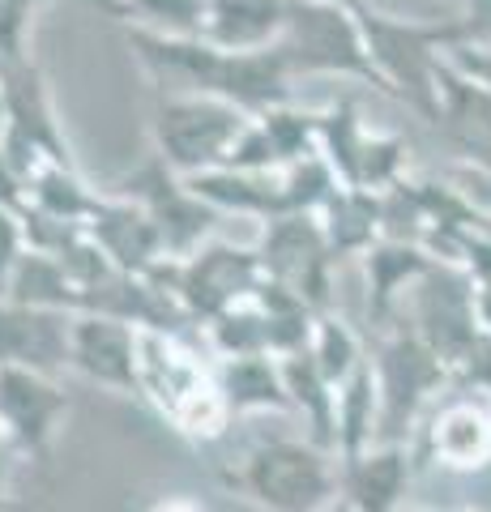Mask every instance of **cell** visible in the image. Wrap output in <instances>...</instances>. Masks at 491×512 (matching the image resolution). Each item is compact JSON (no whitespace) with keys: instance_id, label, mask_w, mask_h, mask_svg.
<instances>
[{"instance_id":"obj_20","label":"cell","mask_w":491,"mask_h":512,"mask_svg":"<svg viewBox=\"0 0 491 512\" xmlns=\"http://www.w3.org/2000/svg\"><path fill=\"white\" fill-rule=\"evenodd\" d=\"M419 470L415 444H372L368 453L342 461L338 495L355 512H402Z\"/></svg>"},{"instance_id":"obj_41","label":"cell","mask_w":491,"mask_h":512,"mask_svg":"<svg viewBox=\"0 0 491 512\" xmlns=\"http://www.w3.org/2000/svg\"><path fill=\"white\" fill-rule=\"evenodd\" d=\"M402 512H440V508H432V504H419V500H406V504H402Z\"/></svg>"},{"instance_id":"obj_2","label":"cell","mask_w":491,"mask_h":512,"mask_svg":"<svg viewBox=\"0 0 491 512\" xmlns=\"http://www.w3.org/2000/svg\"><path fill=\"white\" fill-rule=\"evenodd\" d=\"M137 397L188 444H214L235 423L218 389V363L188 333L137 329Z\"/></svg>"},{"instance_id":"obj_6","label":"cell","mask_w":491,"mask_h":512,"mask_svg":"<svg viewBox=\"0 0 491 512\" xmlns=\"http://www.w3.org/2000/svg\"><path fill=\"white\" fill-rule=\"evenodd\" d=\"M368 359L380 393L376 444H410L423 423V410L449 389V363L402 320L376 333Z\"/></svg>"},{"instance_id":"obj_21","label":"cell","mask_w":491,"mask_h":512,"mask_svg":"<svg viewBox=\"0 0 491 512\" xmlns=\"http://www.w3.org/2000/svg\"><path fill=\"white\" fill-rule=\"evenodd\" d=\"M440 256L419 244V239H376V244L359 256L363 265V282H368V325L380 333L398 320L402 303L410 295L427 269H432Z\"/></svg>"},{"instance_id":"obj_31","label":"cell","mask_w":491,"mask_h":512,"mask_svg":"<svg viewBox=\"0 0 491 512\" xmlns=\"http://www.w3.org/2000/svg\"><path fill=\"white\" fill-rule=\"evenodd\" d=\"M133 30L167 39H205L210 26V0H124V13Z\"/></svg>"},{"instance_id":"obj_15","label":"cell","mask_w":491,"mask_h":512,"mask_svg":"<svg viewBox=\"0 0 491 512\" xmlns=\"http://www.w3.org/2000/svg\"><path fill=\"white\" fill-rule=\"evenodd\" d=\"M419 466H440L449 474H474L491 466V402L449 397L415 431Z\"/></svg>"},{"instance_id":"obj_32","label":"cell","mask_w":491,"mask_h":512,"mask_svg":"<svg viewBox=\"0 0 491 512\" xmlns=\"http://www.w3.org/2000/svg\"><path fill=\"white\" fill-rule=\"evenodd\" d=\"M406 158H410L406 137H398V133H376V128H372L368 141H363V154H359L355 188L389 192L393 184L406 180Z\"/></svg>"},{"instance_id":"obj_8","label":"cell","mask_w":491,"mask_h":512,"mask_svg":"<svg viewBox=\"0 0 491 512\" xmlns=\"http://www.w3.org/2000/svg\"><path fill=\"white\" fill-rule=\"evenodd\" d=\"M248 111L235 103L210 99V94H184V90H158L150 111L154 154L184 180L205 171H218L231 163L235 141L248 128Z\"/></svg>"},{"instance_id":"obj_12","label":"cell","mask_w":491,"mask_h":512,"mask_svg":"<svg viewBox=\"0 0 491 512\" xmlns=\"http://www.w3.org/2000/svg\"><path fill=\"white\" fill-rule=\"evenodd\" d=\"M402 325H410L419 338L436 350L449 367L479 342L483 320H479V282L462 265L436 261L427 274L410 286V295L398 312Z\"/></svg>"},{"instance_id":"obj_10","label":"cell","mask_w":491,"mask_h":512,"mask_svg":"<svg viewBox=\"0 0 491 512\" xmlns=\"http://www.w3.org/2000/svg\"><path fill=\"white\" fill-rule=\"evenodd\" d=\"M112 192L137 201L141 210L150 214L171 261H180V256L197 252L201 244H210L214 227L227 222V214L214 210V205L193 188V180H184L180 171H171L158 154H146L133 171H124L112 184Z\"/></svg>"},{"instance_id":"obj_11","label":"cell","mask_w":491,"mask_h":512,"mask_svg":"<svg viewBox=\"0 0 491 512\" xmlns=\"http://www.w3.org/2000/svg\"><path fill=\"white\" fill-rule=\"evenodd\" d=\"M176 299L188 308L193 325H210L240 299H248L265 282V265L257 244H227V239H210L197 252L180 256V261H163L154 269Z\"/></svg>"},{"instance_id":"obj_17","label":"cell","mask_w":491,"mask_h":512,"mask_svg":"<svg viewBox=\"0 0 491 512\" xmlns=\"http://www.w3.org/2000/svg\"><path fill=\"white\" fill-rule=\"evenodd\" d=\"M312 154H321V111L299 107V103H282V107H269L261 116L248 120L227 167L278 171V167L304 163Z\"/></svg>"},{"instance_id":"obj_35","label":"cell","mask_w":491,"mask_h":512,"mask_svg":"<svg viewBox=\"0 0 491 512\" xmlns=\"http://www.w3.org/2000/svg\"><path fill=\"white\" fill-rule=\"evenodd\" d=\"M449 60L462 69L466 77H474L483 90H491V47H483V43H462V47H453L449 52Z\"/></svg>"},{"instance_id":"obj_7","label":"cell","mask_w":491,"mask_h":512,"mask_svg":"<svg viewBox=\"0 0 491 512\" xmlns=\"http://www.w3.org/2000/svg\"><path fill=\"white\" fill-rule=\"evenodd\" d=\"M193 188L227 218L269 222L287 214H321V205L342 188V180L321 154H312L304 163H291L278 171L218 167V171L193 175Z\"/></svg>"},{"instance_id":"obj_4","label":"cell","mask_w":491,"mask_h":512,"mask_svg":"<svg viewBox=\"0 0 491 512\" xmlns=\"http://www.w3.org/2000/svg\"><path fill=\"white\" fill-rule=\"evenodd\" d=\"M363 39H368L372 64L385 77L389 99H398L423 120H440V94H436V69L453 47L470 43V26L462 18H440V22H406L376 13L363 5L359 13Z\"/></svg>"},{"instance_id":"obj_16","label":"cell","mask_w":491,"mask_h":512,"mask_svg":"<svg viewBox=\"0 0 491 512\" xmlns=\"http://www.w3.org/2000/svg\"><path fill=\"white\" fill-rule=\"evenodd\" d=\"M73 320V312L26 308V303L0 299V367H26V372L60 380L69 372Z\"/></svg>"},{"instance_id":"obj_26","label":"cell","mask_w":491,"mask_h":512,"mask_svg":"<svg viewBox=\"0 0 491 512\" xmlns=\"http://www.w3.org/2000/svg\"><path fill=\"white\" fill-rule=\"evenodd\" d=\"M0 299L26 303V308H52V312L82 316V291H77V278L69 274V265L60 261L56 252H39V248H26V256L18 261V269H13V278Z\"/></svg>"},{"instance_id":"obj_1","label":"cell","mask_w":491,"mask_h":512,"mask_svg":"<svg viewBox=\"0 0 491 512\" xmlns=\"http://www.w3.org/2000/svg\"><path fill=\"white\" fill-rule=\"evenodd\" d=\"M129 47L158 86L180 82L184 94H210V99L235 103L248 116L295 103V82L274 47L231 52L210 39H167L150 30H129Z\"/></svg>"},{"instance_id":"obj_5","label":"cell","mask_w":491,"mask_h":512,"mask_svg":"<svg viewBox=\"0 0 491 512\" xmlns=\"http://www.w3.org/2000/svg\"><path fill=\"white\" fill-rule=\"evenodd\" d=\"M274 52L287 64L291 82H304V77H346V82H363L380 94H389L385 77L372 64L355 9L334 5V0H287V26H282Z\"/></svg>"},{"instance_id":"obj_25","label":"cell","mask_w":491,"mask_h":512,"mask_svg":"<svg viewBox=\"0 0 491 512\" xmlns=\"http://www.w3.org/2000/svg\"><path fill=\"white\" fill-rule=\"evenodd\" d=\"M282 376H287L291 410L304 423V436L329 448V453H338V389L325 380V372L312 363L308 350L282 359Z\"/></svg>"},{"instance_id":"obj_30","label":"cell","mask_w":491,"mask_h":512,"mask_svg":"<svg viewBox=\"0 0 491 512\" xmlns=\"http://www.w3.org/2000/svg\"><path fill=\"white\" fill-rule=\"evenodd\" d=\"M312 363L325 372V380L342 389L346 380H351L363 363H368V350H363L359 333L346 325L338 312H321L316 316V333H312V346H308Z\"/></svg>"},{"instance_id":"obj_29","label":"cell","mask_w":491,"mask_h":512,"mask_svg":"<svg viewBox=\"0 0 491 512\" xmlns=\"http://www.w3.org/2000/svg\"><path fill=\"white\" fill-rule=\"evenodd\" d=\"M363 141H368V124H363L355 99H338L321 107V158L334 167V175L346 188H355Z\"/></svg>"},{"instance_id":"obj_33","label":"cell","mask_w":491,"mask_h":512,"mask_svg":"<svg viewBox=\"0 0 491 512\" xmlns=\"http://www.w3.org/2000/svg\"><path fill=\"white\" fill-rule=\"evenodd\" d=\"M47 0H0V60H22L26 52V30H30V13ZM107 13H124V0H86Z\"/></svg>"},{"instance_id":"obj_34","label":"cell","mask_w":491,"mask_h":512,"mask_svg":"<svg viewBox=\"0 0 491 512\" xmlns=\"http://www.w3.org/2000/svg\"><path fill=\"white\" fill-rule=\"evenodd\" d=\"M26 248H30V239H26L22 210L0 201V295H5V286L13 278V269H18V261L26 256Z\"/></svg>"},{"instance_id":"obj_19","label":"cell","mask_w":491,"mask_h":512,"mask_svg":"<svg viewBox=\"0 0 491 512\" xmlns=\"http://www.w3.org/2000/svg\"><path fill=\"white\" fill-rule=\"evenodd\" d=\"M82 231L107 252V261H112L116 269H124V274H150V269L171 261L167 248H163V235H158L150 214L141 210L137 201L120 197V192H112V188L99 197V205H94V214L86 218Z\"/></svg>"},{"instance_id":"obj_37","label":"cell","mask_w":491,"mask_h":512,"mask_svg":"<svg viewBox=\"0 0 491 512\" xmlns=\"http://www.w3.org/2000/svg\"><path fill=\"white\" fill-rule=\"evenodd\" d=\"M150 512H205L201 500H193V495H167V500H158Z\"/></svg>"},{"instance_id":"obj_3","label":"cell","mask_w":491,"mask_h":512,"mask_svg":"<svg viewBox=\"0 0 491 512\" xmlns=\"http://www.w3.org/2000/svg\"><path fill=\"white\" fill-rule=\"evenodd\" d=\"M218 478L261 512H321L338 500L342 461L308 436H269L235 457Z\"/></svg>"},{"instance_id":"obj_9","label":"cell","mask_w":491,"mask_h":512,"mask_svg":"<svg viewBox=\"0 0 491 512\" xmlns=\"http://www.w3.org/2000/svg\"><path fill=\"white\" fill-rule=\"evenodd\" d=\"M0 94H5V141H0V154H5V163L22 184L43 163H73L65 128L56 120L52 90H47L35 60L30 56L0 60Z\"/></svg>"},{"instance_id":"obj_42","label":"cell","mask_w":491,"mask_h":512,"mask_svg":"<svg viewBox=\"0 0 491 512\" xmlns=\"http://www.w3.org/2000/svg\"><path fill=\"white\" fill-rule=\"evenodd\" d=\"M321 512H355V508H351V504H346V500H342V495H338V500H334V504H329V508H321Z\"/></svg>"},{"instance_id":"obj_24","label":"cell","mask_w":491,"mask_h":512,"mask_svg":"<svg viewBox=\"0 0 491 512\" xmlns=\"http://www.w3.org/2000/svg\"><path fill=\"white\" fill-rule=\"evenodd\" d=\"M287 26V0H210L205 39L231 52H261L274 47Z\"/></svg>"},{"instance_id":"obj_44","label":"cell","mask_w":491,"mask_h":512,"mask_svg":"<svg viewBox=\"0 0 491 512\" xmlns=\"http://www.w3.org/2000/svg\"><path fill=\"white\" fill-rule=\"evenodd\" d=\"M445 5H457V9H462V5H466V0H445Z\"/></svg>"},{"instance_id":"obj_43","label":"cell","mask_w":491,"mask_h":512,"mask_svg":"<svg viewBox=\"0 0 491 512\" xmlns=\"http://www.w3.org/2000/svg\"><path fill=\"white\" fill-rule=\"evenodd\" d=\"M334 5H346V9H355V13H359L363 5H368V0H334Z\"/></svg>"},{"instance_id":"obj_40","label":"cell","mask_w":491,"mask_h":512,"mask_svg":"<svg viewBox=\"0 0 491 512\" xmlns=\"http://www.w3.org/2000/svg\"><path fill=\"white\" fill-rule=\"evenodd\" d=\"M0 512H18V504L9 500V483H0Z\"/></svg>"},{"instance_id":"obj_18","label":"cell","mask_w":491,"mask_h":512,"mask_svg":"<svg viewBox=\"0 0 491 512\" xmlns=\"http://www.w3.org/2000/svg\"><path fill=\"white\" fill-rule=\"evenodd\" d=\"M69 372L99 384V389L137 397V325L116 316L82 312L73 320Z\"/></svg>"},{"instance_id":"obj_13","label":"cell","mask_w":491,"mask_h":512,"mask_svg":"<svg viewBox=\"0 0 491 512\" xmlns=\"http://www.w3.org/2000/svg\"><path fill=\"white\" fill-rule=\"evenodd\" d=\"M257 252L265 278L299 291L316 312H334V269L338 256L329 248L321 214H287L261 222Z\"/></svg>"},{"instance_id":"obj_22","label":"cell","mask_w":491,"mask_h":512,"mask_svg":"<svg viewBox=\"0 0 491 512\" xmlns=\"http://www.w3.org/2000/svg\"><path fill=\"white\" fill-rule=\"evenodd\" d=\"M214 363H218V389H223L231 419H248V414H287V419H295L282 359L244 355V359H214Z\"/></svg>"},{"instance_id":"obj_23","label":"cell","mask_w":491,"mask_h":512,"mask_svg":"<svg viewBox=\"0 0 491 512\" xmlns=\"http://www.w3.org/2000/svg\"><path fill=\"white\" fill-rule=\"evenodd\" d=\"M321 227H325L329 248H334L338 261L363 256L376 239H385V192L342 184L334 197L321 205Z\"/></svg>"},{"instance_id":"obj_38","label":"cell","mask_w":491,"mask_h":512,"mask_svg":"<svg viewBox=\"0 0 491 512\" xmlns=\"http://www.w3.org/2000/svg\"><path fill=\"white\" fill-rule=\"evenodd\" d=\"M479 320H483V329H491V278L479 282Z\"/></svg>"},{"instance_id":"obj_28","label":"cell","mask_w":491,"mask_h":512,"mask_svg":"<svg viewBox=\"0 0 491 512\" xmlns=\"http://www.w3.org/2000/svg\"><path fill=\"white\" fill-rule=\"evenodd\" d=\"M376 431H380V393H376V372L368 359L338 389V461L368 453L376 444Z\"/></svg>"},{"instance_id":"obj_36","label":"cell","mask_w":491,"mask_h":512,"mask_svg":"<svg viewBox=\"0 0 491 512\" xmlns=\"http://www.w3.org/2000/svg\"><path fill=\"white\" fill-rule=\"evenodd\" d=\"M462 22L470 26V43L491 47V0H466Z\"/></svg>"},{"instance_id":"obj_27","label":"cell","mask_w":491,"mask_h":512,"mask_svg":"<svg viewBox=\"0 0 491 512\" xmlns=\"http://www.w3.org/2000/svg\"><path fill=\"white\" fill-rule=\"evenodd\" d=\"M103 192L86 184V175L77 171V163H43L30 171L26 180V201L30 210H39L56 222H73V227H86V218L94 214Z\"/></svg>"},{"instance_id":"obj_45","label":"cell","mask_w":491,"mask_h":512,"mask_svg":"<svg viewBox=\"0 0 491 512\" xmlns=\"http://www.w3.org/2000/svg\"><path fill=\"white\" fill-rule=\"evenodd\" d=\"M457 512H483V508H457Z\"/></svg>"},{"instance_id":"obj_39","label":"cell","mask_w":491,"mask_h":512,"mask_svg":"<svg viewBox=\"0 0 491 512\" xmlns=\"http://www.w3.org/2000/svg\"><path fill=\"white\" fill-rule=\"evenodd\" d=\"M13 457H18V453H13L5 427H0V483H9V461H13Z\"/></svg>"},{"instance_id":"obj_14","label":"cell","mask_w":491,"mask_h":512,"mask_svg":"<svg viewBox=\"0 0 491 512\" xmlns=\"http://www.w3.org/2000/svg\"><path fill=\"white\" fill-rule=\"evenodd\" d=\"M69 406L73 402L56 376L26 372V367H0V427H5L18 457L47 461Z\"/></svg>"}]
</instances>
